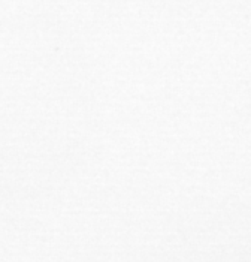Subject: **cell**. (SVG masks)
<instances>
[]
</instances>
